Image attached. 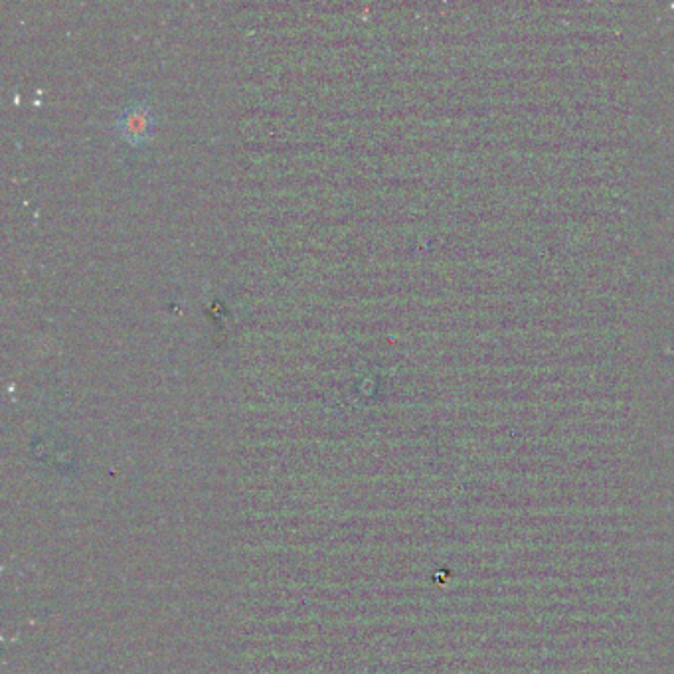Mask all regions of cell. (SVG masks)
<instances>
[{
    "mask_svg": "<svg viewBox=\"0 0 674 674\" xmlns=\"http://www.w3.org/2000/svg\"><path fill=\"white\" fill-rule=\"evenodd\" d=\"M155 125V119H153V113L143 107V105H135V107H129L123 115H121V121H119V129L123 133V137L131 143V145H139L143 141H147L153 133V127Z\"/></svg>",
    "mask_w": 674,
    "mask_h": 674,
    "instance_id": "6da1fadb",
    "label": "cell"
}]
</instances>
